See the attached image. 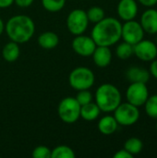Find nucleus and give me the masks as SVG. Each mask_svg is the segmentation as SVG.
Here are the masks:
<instances>
[{"label": "nucleus", "mask_w": 157, "mask_h": 158, "mask_svg": "<svg viewBox=\"0 0 157 158\" xmlns=\"http://www.w3.org/2000/svg\"><path fill=\"white\" fill-rule=\"evenodd\" d=\"M20 54V50L19 47V44L13 41L5 44L2 50L3 58L7 62H14L16 61Z\"/></svg>", "instance_id": "19"}, {"label": "nucleus", "mask_w": 157, "mask_h": 158, "mask_svg": "<svg viewBox=\"0 0 157 158\" xmlns=\"http://www.w3.org/2000/svg\"><path fill=\"white\" fill-rule=\"evenodd\" d=\"M143 106L147 116L151 118L157 119V94L149 95Z\"/></svg>", "instance_id": "22"}, {"label": "nucleus", "mask_w": 157, "mask_h": 158, "mask_svg": "<svg viewBox=\"0 0 157 158\" xmlns=\"http://www.w3.org/2000/svg\"><path fill=\"white\" fill-rule=\"evenodd\" d=\"M92 56L94 64L99 68H105L109 66L112 61V52L108 46L97 45Z\"/></svg>", "instance_id": "14"}, {"label": "nucleus", "mask_w": 157, "mask_h": 158, "mask_svg": "<svg viewBox=\"0 0 157 158\" xmlns=\"http://www.w3.org/2000/svg\"><path fill=\"white\" fill-rule=\"evenodd\" d=\"M149 97V90L146 83L130 82L126 91V99L130 104L140 107L143 106Z\"/></svg>", "instance_id": "8"}, {"label": "nucleus", "mask_w": 157, "mask_h": 158, "mask_svg": "<svg viewBox=\"0 0 157 158\" xmlns=\"http://www.w3.org/2000/svg\"><path fill=\"white\" fill-rule=\"evenodd\" d=\"M95 103L101 111L114 112L121 103L120 91L111 83H103L95 92Z\"/></svg>", "instance_id": "3"}, {"label": "nucleus", "mask_w": 157, "mask_h": 158, "mask_svg": "<svg viewBox=\"0 0 157 158\" xmlns=\"http://www.w3.org/2000/svg\"><path fill=\"white\" fill-rule=\"evenodd\" d=\"M14 3V0H0V8H6L10 6Z\"/></svg>", "instance_id": "32"}, {"label": "nucleus", "mask_w": 157, "mask_h": 158, "mask_svg": "<svg viewBox=\"0 0 157 158\" xmlns=\"http://www.w3.org/2000/svg\"><path fill=\"white\" fill-rule=\"evenodd\" d=\"M124 149L127 150L133 156L139 155L143 149V143L137 137H131L128 139L124 143Z\"/></svg>", "instance_id": "20"}, {"label": "nucleus", "mask_w": 157, "mask_h": 158, "mask_svg": "<svg viewBox=\"0 0 157 158\" xmlns=\"http://www.w3.org/2000/svg\"><path fill=\"white\" fill-rule=\"evenodd\" d=\"M155 128H156V131H157V121H156V125H155Z\"/></svg>", "instance_id": "35"}, {"label": "nucleus", "mask_w": 157, "mask_h": 158, "mask_svg": "<svg viewBox=\"0 0 157 158\" xmlns=\"http://www.w3.org/2000/svg\"><path fill=\"white\" fill-rule=\"evenodd\" d=\"M66 4V0H42L43 8L49 12L60 11Z\"/></svg>", "instance_id": "25"}, {"label": "nucleus", "mask_w": 157, "mask_h": 158, "mask_svg": "<svg viewBox=\"0 0 157 158\" xmlns=\"http://www.w3.org/2000/svg\"><path fill=\"white\" fill-rule=\"evenodd\" d=\"M4 30H5V24H4V22H3V20L0 19V35L3 33V31H4Z\"/></svg>", "instance_id": "33"}, {"label": "nucleus", "mask_w": 157, "mask_h": 158, "mask_svg": "<svg viewBox=\"0 0 157 158\" xmlns=\"http://www.w3.org/2000/svg\"><path fill=\"white\" fill-rule=\"evenodd\" d=\"M32 156L34 158H51V150L43 145L37 146L32 151Z\"/></svg>", "instance_id": "27"}, {"label": "nucleus", "mask_w": 157, "mask_h": 158, "mask_svg": "<svg viewBox=\"0 0 157 158\" xmlns=\"http://www.w3.org/2000/svg\"><path fill=\"white\" fill-rule=\"evenodd\" d=\"M72 49L81 56H91L96 48V44L93 39L90 36L83 34L76 35L71 43Z\"/></svg>", "instance_id": "11"}, {"label": "nucleus", "mask_w": 157, "mask_h": 158, "mask_svg": "<svg viewBox=\"0 0 157 158\" xmlns=\"http://www.w3.org/2000/svg\"><path fill=\"white\" fill-rule=\"evenodd\" d=\"M57 114L63 122L75 123L81 118V105L75 97H65L58 105Z\"/></svg>", "instance_id": "5"}, {"label": "nucleus", "mask_w": 157, "mask_h": 158, "mask_svg": "<svg viewBox=\"0 0 157 158\" xmlns=\"http://www.w3.org/2000/svg\"><path fill=\"white\" fill-rule=\"evenodd\" d=\"M138 2L146 7H153L157 5V0H138Z\"/></svg>", "instance_id": "31"}, {"label": "nucleus", "mask_w": 157, "mask_h": 158, "mask_svg": "<svg viewBox=\"0 0 157 158\" xmlns=\"http://www.w3.org/2000/svg\"><path fill=\"white\" fill-rule=\"evenodd\" d=\"M139 107L130 104L129 102L120 103V105L114 110V117L121 126H132L136 124L140 118Z\"/></svg>", "instance_id": "6"}, {"label": "nucleus", "mask_w": 157, "mask_h": 158, "mask_svg": "<svg viewBox=\"0 0 157 158\" xmlns=\"http://www.w3.org/2000/svg\"><path fill=\"white\" fill-rule=\"evenodd\" d=\"M116 55L120 59H128L133 55V45L123 42L119 44L116 48Z\"/></svg>", "instance_id": "23"}, {"label": "nucleus", "mask_w": 157, "mask_h": 158, "mask_svg": "<svg viewBox=\"0 0 157 158\" xmlns=\"http://www.w3.org/2000/svg\"><path fill=\"white\" fill-rule=\"evenodd\" d=\"M126 77L130 82H143V83H147L151 78L150 72L148 69L143 68V67H138V66H133L128 69L126 72Z\"/></svg>", "instance_id": "15"}, {"label": "nucleus", "mask_w": 157, "mask_h": 158, "mask_svg": "<svg viewBox=\"0 0 157 158\" xmlns=\"http://www.w3.org/2000/svg\"><path fill=\"white\" fill-rule=\"evenodd\" d=\"M133 55L142 61L151 62L157 56L156 44L153 41L143 39L133 45Z\"/></svg>", "instance_id": "10"}, {"label": "nucleus", "mask_w": 157, "mask_h": 158, "mask_svg": "<svg viewBox=\"0 0 157 158\" xmlns=\"http://www.w3.org/2000/svg\"><path fill=\"white\" fill-rule=\"evenodd\" d=\"M95 77L93 72L86 67H78L74 69L68 77L70 86L77 90H89L94 84Z\"/></svg>", "instance_id": "4"}, {"label": "nucleus", "mask_w": 157, "mask_h": 158, "mask_svg": "<svg viewBox=\"0 0 157 158\" xmlns=\"http://www.w3.org/2000/svg\"><path fill=\"white\" fill-rule=\"evenodd\" d=\"M114 158H133V156L130 155L127 150L121 149L114 155Z\"/></svg>", "instance_id": "28"}, {"label": "nucleus", "mask_w": 157, "mask_h": 158, "mask_svg": "<svg viewBox=\"0 0 157 158\" xmlns=\"http://www.w3.org/2000/svg\"><path fill=\"white\" fill-rule=\"evenodd\" d=\"M149 72L151 76H153L155 79L157 80V59H154L153 61H151Z\"/></svg>", "instance_id": "29"}, {"label": "nucleus", "mask_w": 157, "mask_h": 158, "mask_svg": "<svg viewBox=\"0 0 157 158\" xmlns=\"http://www.w3.org/2000/svg\"><path fill=\"white\" fill-rule=\"evenodd\" d=\"M38 44L43 49H54L58 45L59 38L58 35L53 31H44L40 34L38 38Z\"/></svg>", "instance_id": "17"}, {"label": "nucleus", "mask_w": 157, "mask_h": 158, "mask_svg": "<svg viewBox=\"0 0 157 158\" xmlns=\"http://www.w3.org/2000/svg\"><path fill=\"white\" fill-rule=\"evenodd\" d=\"M144 34L145 31H143L141 23L135 19L125 21V23L122 24L121 38L126 43L134 45L144 39Z\"/></svg>", "instance_id": "9"}, {"label": "nucleus", "mask_w": 157, "mask_h": 158, "mask_svg": "<svg viewBox=\"0 0 157 158\" xmlns=\"http://www.w3.org/2000/svg\"><path fill=\"white\" fill-rule=\"evenodd\" d=\"M87 18L89 19V22H93V23H97L100 20H102L105 17V10L100 7V6H92L90 7L87 11Z\"/></svg>", "instance_id": "24"}, {"label": "nucleus", "mask_w": 157, "mask_h": 158, "mask_svg": "<svg viewBox=\"0 0 157 158\" xmlns=\"http://www.w3.org/2000/svg\"><path fill=\"white\" fill-rule=\"evenodd\" d=\"M89 25L86 11L77 8L69 12L67 18V27L69 32L73 35L83 34Z\"/></svg>", "instance_id": "7"}, {"label": "nucleus", "mask_w": 157, "mask_h": 158, "mask_svg": "<svg viewBox=\"0 0 157 158\" xmlns=\"http://www.w3.org/2000/svg\"><path fill=\"white\" fill-rule=\"evenodd\" d=\"M155 44H156V45H157V33H156V43H155Z\"/></svg>", "instance_id": "34"}, {"label": "nucleus", "mask_w": 157, "mask_h": 158, "mask_svg": "<svg viewBox=\"0 0 157 158\" xmlns=\"http://www.w3.org/2000/svg\"><path fill=\"white\" fill-rule=\"evenodd\" d=\"M51 157L52 158H74V151L67 146V145H59L55 149L51 150Z\"/></svg>", "instance_id": "21"}, {"label": "nucleus", "mask_w": 157, "mask_h": 158, "mask_svg": "<svg viewBox=\"0 0 157 158\" xmlns=\"http://www.w3.org/2000/svg\"><path fill=\"white\" fill-rule=\"evenodd\" d=\"M140 23L143 31L148 34L157 33V10L148 7L141 16Z\"/></svg>", "instance_id": "13"}, {"label": "nucleus", "mask_w": 157, "mask_h": 158, "mask_svg": "<svg viewBox=\"0 0 157 158\" xmlns=\"http://www.w3.org/2000/svg\"><path fill=\"white\" fill-rule=\"evenodd\" d=\"M117 11L118 17L124 21L135 19L139 11L138 4L135 0H120L118 4Z\"/></svg>", "instance_id": "12"}, {"label": "nucleus", "mask_w": 157, "mask_h": 158, "mask_svg": "<svg viewBox=\"0 0 157 158\" xmlns=\"http://www.w3.org/2000/svg\"><path fill=\"white\" fill-rule=\"evenodd\" d=\"M121 22L112 17L104 18L95 23L91 37L98 46H112L121 39Z\"/></svg>", "instance_id": "1"}, {"label": "nucleus", "mask_w": 157, "mask_h": 158, "mask_svg": "<svg viewBox=\"0 0 157 158\" xmlns=\"http://www.w3.org/2000/svg\"><path fill=\"white\" fill-rule=\"evenodd\" d=\"M118 123L114 116H105L98 122V130L104 135H111L117 131Z\"/></svg>", "instance_id": "16"}, {"label": "nucleus", "mask_w": 157, "mask_h": 158, "mask_svg": "<svg viewBox=\"0 0 157 158\" xmlns=\"http://www.w3.org/2000/svg\"><path fill=\"white\" fill-rule=\"evenodd\" d=\"M101 113L99 106L96 103H89L81 106V118H82L86 121H93L95 120Z\"/></svg>", "instance_id": "18"}, {"label": "nucleus", "mask_w": 157, "mask_h": 158, "mask_svg": "<svg viewBox=\"0 0 157 158\" xmlns=\"http://www.w3.org/2000/svg\"><path fill=\"white\" fill-rule=\"evenodd\" d=\"M33 1L34 0H14V3L19 7H28L33 3Z\"/></svg>", "instance_id": "30"}, {"label": "nucleus", "mask_w": 157, "mask_h": 158, "mask_svg": "<svg viewBox=\"0 0 157 158\" xmlns=\"http://www.w3.org/2000/svg\"><path fill=\"white\" fill-rule=\"evenodd\" d=\"M5 31L8 38L18 44L27 43L33 36L35 25L33 20L26 15L11 17L5 25Z\"/></svg>", "instance_id": "2"}, {"label": "nucleus", "mask_w": 157, "mask_h": 158, "mask_svg": "<svg viewBox=\"0 0 157 158\" xmlns=\"http://www.w3.org/2000/svg\"><path fill=\"white\" fill-rule=\"evenodd\" d=\"M75 98H76L77 102L81 106L89 104L93 101V94H91V92L89 90H81V91H79V93Z\"/></svg>", "instance_id": "26"}]
</instances>
